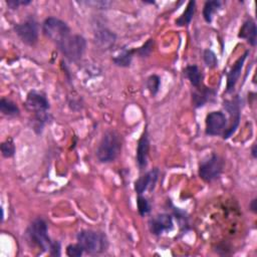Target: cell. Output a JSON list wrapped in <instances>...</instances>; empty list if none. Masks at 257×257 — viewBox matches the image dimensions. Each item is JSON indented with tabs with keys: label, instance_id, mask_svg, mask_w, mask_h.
<instances>
[{
	"label": "cell",
	"instance_id": "obj_1",
	"mask_svg": "<svg viewBox=\"0 0 257 257\" xmlns=\"http://www.w3.org/2000/svg\"><path fill=\"white\" fill-rule=\"evenodd\" d=\"M121 137L115 131L104 133L96 150V157L100 163H110L114 161L121 151Z\"/></svg>",
	"mask_w": 257,
	"mask_h": 257
},
{
	"label": "cell",
	"instance_id": "obj_2",
	"mask_svg": "<svg viewBox=\"0 0 257 257\" xmlns=\"http://www.w3.org/2000/svg\"><path fill=\"white\" fill-rule=\"evenodd\" d=\"M76 239L83 251L90 254L101 253L107 248L106 237L101 232H96L93 230H81L78 232Z\"/></svg>",
	"mask_w": 257,
	"mask_h": 257
},
{
	"label": "cell",
	"instance_id": "obj_3",
	"mask_svg": "<svg viewBox=\"0 0 257 257\" xmlns=\"http://www.w3.org/2000/svg\"><path fill=\"white\" fill-rule=\"evenodd\" d=\"M42 31L46 37L58 45L70 35L69 26L56 17H48L42 24Z\"/></svg>",
	"mask_w": 257,
	"mask_h": 257
},
{
	"label": "cell",
	"instance_id": "obj_4",
	"mask_svg": "<svg viewBox=\"0 0 257 257\" xmlns=\"http://www.w3.org/2000/svg\"><path fill=\"white\" fill-rule=\"evenodd\" d=\"M62 54L70 61H77L83 55L86 48L85 39L78 34L69 35L58 45Z\"/></svg>",
	"mask_w": 257,
	"mask_h": 257
},
{
	"label": "cell",
	"instance_id": "obj_5",
	"mask_svg": "<svg viewBox=\"0 0 257 257\" xmlns=\"http://www.w3.org/2000/svg\"><path fill=\"white\" fill-rule=\"evenodd\" d=\"M47 231H48L47 224L41 218L35 219L30 224V226L27 230L30 240L35 245H37L38 247L43 249L44 251H49L53 244V241L50 240Z\"/></svg>",
	"mask_w": 257,
	"mask_h": 257
},
{
	"label": "cell",
	"instance_id": "obj_6",
	"mask_svg": "<svg viewBox=\"0 0 257 257\" xmlns=\"http://www.w3.org/2000/svg\"><path fill=\"white\" fill-rule=\"evenodd\" d=\"M224 161L217 154H211L199 167V176L205 182H212L218 179L223 171Z\"/></svg>",
	"mask_w": 257,
	"mask_h": 257
},
{
	"label": "cell",
	"instance_id": "obj_7",
	"mask_svg": "<svg viewBox=\"0 0 257 257\" xmlns=\"http://www.w3.org/2000/svg\"><path fill=\"white\" fill-rule=\"evenodd\" d=\"M14 31L18 37L28 45H33L38 39V24L33 19H27L14 25Z\"/></svg>",
	"mask_w": 257,
	"mask_h": 257
},
{
	"label": "cell",
	"instance_id": "obj_8",
	"mask_svg": "<svg viewBox=\"0 0 257 257\" xmlns=\"http://www.w3.org/2000/svg\"><path fill=\"white\" fill-rule=\"evenodd\" d=\"M227 126V117L220 111H211L206 116V134L209 136L223 135Z\"/></svg>",
	"mask_w": 257,
	"mask_h": 257
},
{
	"label": "cell",
	"instance_id": "obj_9",
	"mask_svg": "<svg viewBox=\"0 0 257 257\" xmlns=\"http://www.w3.org/2000/svg\"><path fill=\"white\" fill-rule=\"evenodd\" d=\"M173 218L169 214H158L149 221V228L152 234L161 235L164 232H169L173 229Z\"/></svg>",
	"mask_w": 257,
	"mask_h": 257
},
{
	"label": "cell",
	"instance_id": "obj_10",
	"mask_svg": "<svg viewBox=\"0 0 257 257\" xmlns=\"http://www.w3.org/2000/svg\"><path fill=\"white\" fill-rule=\"evenodd\" d=\"M25 104L28 109L33 110L35 113L46 111L49 108V101L45 94L35 90H32L27 94Z\"/></svg>",
	"mask_w": 257,
	"mask_h": 257
},
{
	"label": "cell",
	"instance_id": "obj_11",
	"mask_svg": "<svg viewBox=\"0 0 257 257\" xmlns=\"http://www.w3.org/2000/svg\"><path fill=\"white\" fill-rule=\"evenodd\" d=\"M159 178V170L158 169H153L149 172H147L145 175L140 177L136 182H135V190L138 195H142L145 193L147 190L152 191Z\"/></svg>",
	"mask_w": 257,
	"mask_h": 257
},
{
	"label": "cell",
	"instance_id": "obj_12",
	"mask_svg": "<svg viewBox=\"0 0 257 257\" xmlns=\"http://www.w3.org/2000/svg\"><path fill=\"white\" fill-rule=\"evenodd\" d=\"M224 107L233 118L232 124L223 133V139H228L236 131L240 121V106L237 100H225Z\"/></svg>",
	"mask_w": 257,
	"mask_h": 257
},
{
	"label": "cell",
	"instance_id": "obj_13",
	"mask_svg": "<svg viewBox=\"0 0 257 257\" xmlns=\"http://www.w3.org/2000/svg\"><path fill=\"white\" fill-rule=\"evenodd\" d=\"M149 151H150V142H149L148 132L145 131L138 142V148H137V163L140 170H144L147 167Z\"/></svg>",
	"mask_w": 257,
	"mask_h": 257
},
{
	"label": "cell",
	"instance_id": "obj_14",
	"mask_svg": "<svg viewBox=\"0 0 257 257\" xmlns=\"http://www.w3.org/2000/svg\"><path fill=\"white\" fill-rule=\"evenodd\" d=\"M249 54V51H246L243 55H241L234 63V65L232 66V68L230 69V71L227 74V92H230L234 89L235 84L237 82V80L240 77L241 74V70L244 64V61L247 57V55Z\"/></svg>",
	"mask_w": 257,
	"mask_h": 257
},
{
	"label": "cell",
	"instance_id": "obj_15",
	"mask_svg": "<svg viewBox=\"0 0 257 257\" xmlns=\"http://www.w3.org/2000/svg\"><path fill=\"white\" fill-rule=\"evenodd\" d=\"M216 95V91L213 88L203 86L196 87L195 91L192 93V102L195 107H201L207 102L212 101Z\"/></svg>",
	"mask_w": 257,
	"mask_h": 257
},
{
	"label": "cell",
	"instance_id": "obj_16",
	"mask_svg": "<svg viewBox=\"0 0 257 257\" xmlns=\"http://www.w3.org/2000/svg\"><path fill=\"white\" fill-rule=\"evenodd\" d=\"M238 37L245 39L252 46L256 45L257 42V28L254 20L247 19L241 26Z\"/></svg>",
	"mask_w": 257,
	"mask_h": 257
},
{
	"label": "cell",
	"instance_id": "obj_17",
	"mask_svg": "<svg viewBox=\"0 0 257 257\" xmlns=\"http://www.w3.org/2000/svg\"><path fill=\"white\" fill-rule=\"evenodd\" d=\"M115 34L108 29L102 28L95 32V42L102 49H109L115 42Z\"/></svg>",
	"mask_w": 257,
	"mask_h": 257
},
{
	"label": "cell",
	"instance_id": "obj_18",
	"mask_svg": "<svg viewBox=\"0 0 257 257\" xmlns=\"http://www.w3.org/2000/svg\"><path fill=\"white\" fill-rule=\"evenodd\" d=\"M185 75L186 77L190 80L191 84L194 86V87H198L201 85V82H202V78H203V75H202V72L200 70V68L193 64V65H188L185 70Z\"/></svg>",
	"mask_w": 257,
	"mask_h": 257
},
{
	"label": "cell",
	"instance_id": "obj_19",
	"mask_svg": "<svg viewBox=\"0 0 257 257\" xmlns=\"http://www.w3.org/2000/svg\"><path fill=\"white\" fill-rule=\"evenodd\" d=\"M196 12V2L195 1H189L186 7V10L183 12V14L176 20V24L178 26H185L190 24L192 21L194 15Z\"/></svg>",
	"mask_w": 257,
	"mask_h": 257
},
{
	"label": "cell",
	"instance_id": "obj_20",
	"mask_svg": "<svg viewBox=\"0 0 257 257\" xmlns=\"http://www.w3.org/2000/svg\"><path fill=\"white\" fill-rule=\"evenodd\" d=\"M222 2L219 0L214 1H206L203 8V17L206 22L210 23L213 20L214 14L221 8Z\"/></svg>",
	"mask_w": 257,
	"mask_h": 257
},
{
	"label": "cell",
	"instance_id": "obj_21",
	"mask_svg": "<svg viewBox=\"0 0 257 257\" xmlns=\"http://www.w3.org/2000/svg\"><path fill=\"white\" fill-rule=\"evenodd\" d=\"M136 52V50H132V49H122V51L117 54L116 56H114L112 58V61L114 62L115 65L120 66V67H127L131 65L132 63V59H133V55Z\"/></svg>",
	"mask_w": 257,
	"mask_h": 257
},
{
	"label": "cell",
	"instance_id": "obj_22",
	"mask_svg": "<svg viewBox=\"0 0 257 257\" xmlns=\"http://www.w3.org/2000/svg\"><path fill=\"white\" fill-rule=\"evenodd\" d=\"M0 110L4 115L8 116H16L20 112L16 103L5 97L1 98L0 100Z\"/></svg>",
	"mask_w": 257,
	"mask_h": 257
},
{
	"label": "cell",
	"instance_id": "obj_23",
	"mask_svg": "<svg viewBox=\"0 0 257 257\" xmlns=\"http://www.w3.org/2000/svg\"><path fill=\"white\" fill-rule=\"evenodd\" d=\"M161 85V78L157 74L150 75L147 79V88L151 92L152 95H156L160 89Z\"/></svg>",
	"mask_w": 257,
	"mask_h": 257
},
{
	"label": "cell",
	"instance_id": "obj_24",
	"mask_svg": "<svg viewBox=\"0 0 257 257\" xmlns=\"http://www.w3.org/2000/svg\"><path fill=\"white\" fill-rule=\"evenodd\" d=\"M1 153L4 158H11L14 156L15 146L11 139H8L1 144Z\"/></svg>",
	"mask_w": 257,
	"mask_h": 257
},
{
	"label": "cell",
	"instance_id": "obj_25",
	"mask_svg": "<svg viewBox=\"0 0 257 257\" xmlns=\"http://www.w3.org/2000/svg\"><path fill=\"white\" fill-rule=\"evenodd\" d=\"M137 205H138V211L141 216H145L151 212V204L150 202L143 197L142 195H139L138 200H137Z\"/></svg>",
	"mask_w": 257,
	"mask_h": 257
},
{
	"label": "cell",
	"instance_id": "obj_26",
	"mask_svg": "<svg viewBox=\"0 0 257 257\" xmlns=\"http://www.w3.org/2000/svg\"><path fill=\"white\" fill-rule=\"evenodd\" d=\"M203 59L205 64L209 67V68H214L217 66L218 64V59L216 54L210 50V49H206L203 53Z\"/></svg>",
	"mask_w": 257,
	"mask_h": 257
},
{
	"label": "cell",
	"instance_id": "obj_27",
	"mask_svg": "<svg viewBox=\"0 0 257 257\" xmlns=\"http://www.w3.org/2000/svg\"><path fill=\"white\" fill-rule=\"evenodd\" d=\"M153 47H154V39L150 38V39H148V41L143 46H141L138 50H136V52L141 57H147L153 51Z\"/></svg>",
	"mask_w": 257,
	"mask_h": 257
},
{
	"label": "cell",
	"instance_id": "obj_28",
	"mask_svg": "<svg viewBox=\"0 0 257 257\" xmlns=\"http://www.w3.org/2000/svg\"><path fill=\"white\" fill-rule=\"evenodd\" d=\"M83 253L82 247L77 243V244H70L66 247V254L69 257H80Z\"/></svg>",
	"mask_w": 257,
	"mask_h": 257
},
{
	"label": "cell",
	"instance_id": "obj_29",
	"mask_svg": "<svg viewBox=\"0 0 257 257\" xmlns=\"http://www.w3.org/2000/svg\"><path fill=\"white\" fill-rule=\"evenodd\" d=\"M7 5L11 8V9H16L19 5H26L29 4L30 1H20V0H9L6 2Z\"/></svg>",
	"mask_w": 257,
	"mask_h": 257
},
{
	"label": "cell",
	"instance_id": "obj_30",
	"mask_svg": "<svg viewBox=\"0 0 257 257\" xmlns=\"http://www.w3.org/2000/svg\"><path fill=\"white\" fill-rule=\"evenodd\" d=\"M50 254L51 255H54V256H59L60 255V244L58 242H53L52 246H51V249L49 250Z\"/></svg>",
	"mask_w": 257,
	"mask_h": 257
},
{
	"label": "cell",
	"instance_id": "obj_31",
	"mask_svg": "<svg viewBox=\"0 0 257 257\" xmlns=\"http://www.w3.org/2000/svg\"><path fill=\"white\" fill-rule=\"evenodd\" d=\"M249 208L250 210L253 212V213H256L257 212V205H256V199H253L250 204H249Z\"/></svg>",
	"mask_w": 257,
	"mask_h": 257
},
{
	"label": "cell",
	"instance_id": "obj_32",
	"mask_svg": "<svg viewBox=\"0 0 257 257\" xmlns=\"http://www.w3.org/2000/svg\"><path fill=\"white\" fill-rule=\"evenodd\" d=\"M251 155H252V157H253L254 159H256V158H257V152H256V145H255V144L252 146V149H251Z\"/></svg>",
	"mask_w": 257,
	"mask_h": 257
}]
</instances>
